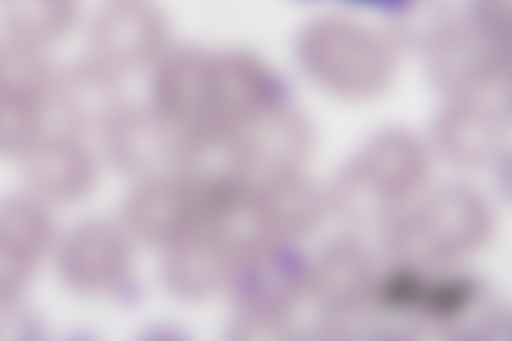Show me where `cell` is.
<instances>
[{
  "label": "cell",
  "mask_w": 512,
  "mask_h": 341,
  "mask_svg": "<svg viewBox=\"0 0 512 341\" xmlns=\"http://www.w3.org/2000/svg\"><path fill=\"white\" fill-rule=\"evenodd\" d=\"M236 191L213 185L146 189L128 205L127 220L138 236L176 242L207 233L236 207Z\"/></svg>",
  "instance_id": "1"
},
{
  "label": "cell",
  "mask_w": 512,
  "mask_h": 341,
  "mask_svg": "<svg viewBox=\"0 0 512 341\" xmlns=\"http://www.w3.org/2000/svg\"><path fill=\"white\" fill-rule=\"evenodd\" d=\"M52 244V223L32 202L13 199L0 205V305L28 289Z\"/></svg>",
  "instance_id": "2"
},
{
  "label": "cell",
  "mask_w": 512,
  "mask_h": 341,
  "mask_svg": "<svg viewBox=\"0 0 512 341\" xmlns=\"http://www.w3.org/2000/svg\"><path fill=\"white\" fill-rule=\"evenodd\" d=\"M128 269L127 245L106 225L82 226L61 247V276L77 292H111L125 281Z\"/></svg>",
  "instance_id": "3"
},
{
  "label": "cell",
  "mask_w": 512,
  "mask_h": 341,
  "mask_svg": "<svg viewBox=\"0 0 512 341\" xmlns=\"http://www.w3.org/2000/svg\"><path fill=\"white\" fill-rule=\"evenodd\" d=\"M28 178L40 196L71 202L88 193L95 178V165L87 149L76 140L50 137L32 148Z\"/></svg>",
  "instance_id": "4"
},
{
  "label": "cell",
  "mask_w": 512,
  "mask_h": 341,
  "mask_svg": "<svg viewBox=\"0 0 512 341\" xmlns=\"http://www.w3.org/2000/svg\"><path fill=\"white\" fill-rule=\"evenodd\" d=\"M154 33L152 17L136 5H119L108 10L95 28V47L106 63L130 66L148 50Z\"/></svg>",
  "instance_id": "5"
},
{
  "label": "cell",
  "mask_w": 512,
  "mask_h": 341,
  "mask_svg": "<svg viewBox=\"0 0 512 341\" xmlns=\"http://www.w3.org/2000/svg\"><path fill=\"white\" fill-rule=\"evenodd\" d=\"M76 0H5V21L16 36L32 42L63 36L76 20Z\"/></svg>",
  "instance_id": "6"
},
{
  "label": "cell",
  "mask_w": 512,
  "mask_h": 341,
  "mask_svg": "<svg viewBox=\"0 0 512 341\" xmlns=\"http://www.w3.org/2000/svg\"><path fill=\"white\" fill-rule=\"evenodd\" d=\"M40 119L39 93L0 82V153L34 145Z\"/></svg>",
  "instance_id": "7"
}]
</instances>
